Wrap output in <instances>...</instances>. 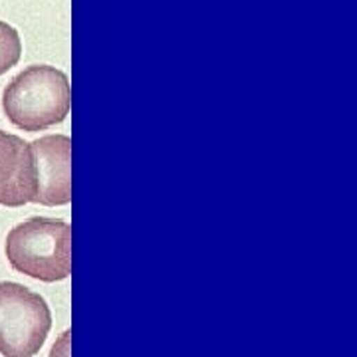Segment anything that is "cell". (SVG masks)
I'll return each mask as SVG.
<instances>
[{
    "mask_svg": "<svg viewBox=\"0 0 357 357\" xmlns=\"http://www.w3.org/2000/svg\"><path fill=\"white\" fill-rule=\"evenodd\" d=\"M72 89L68 74L48 64H32L6 84L2 109L16 128L24 131L62 123L70 114Z\"/></svg>",
    "mask_w": 357,
    "mask_h": 357,
    "instance_id": "obj_1",
    "label": "cell"
},
{
    "mask_svg": "<svg viewBox=\"0 0 357 357\" xmlns=\"http://www.w3.org/2000/svg\"><path fill=\"white\" fill-rule=\"evenodd\" d=\"M10 266L42 282L66 280L72 274V227L64 218L30 217L6 236Z\"/></svg>",
    "mask_w": 357,
    "mask_h": 357,
    "instance_id": "obj_2",
    "label": "cell"
},
{
    "mask_svg": "<svg viewBox=\"0 0 357 357\" xmlns=\"http://www.w3.org/2000/svg\"><path fill=\"white\" fill-rule=\"evenodd\" d=\"M52 328V312L44 296L18 282H0V354L34 357Z\"/></svg>",
    "mask_w": 357,
    "mask_h": 357,
    "instance_id": "obj_3",
    "label": "cell"
},
{
    "mask_svg": "<svg viewBox=\"0 0 357 357\" xmlns=\"http://www.w3.org/2000/svg\"><path fill=\"white\" fill-rule=\"evenodd\" d=\"M38 191L34 203L66 204L72 201V139L66 133H50L30 141Z\"/></svg>",
    "mask_w": 357,
    "mask_h": 357,
    "instance_id": "obj_4",
    "label": "cell"
},
{
    "mask_svg": "<svg viewBox=\"0 0 357 357\" xmlns=\"http://www.w3.org/2000/svg\"><path fill=\"white\" fill-rule=\"evenodd\" d=\"M36 191V163L30 141L0 129V204L34 203Z\"/></svg>",
    "mask_w": 357,
    "mask_h": 357,
    "instance_id": "obj_5",
    "label": "cell"
},
{
    "mask_svg": "<svg viewBox=\"0 0 357 357\" xmlns=\"http://www.w3.org/2000/svg\"><path fill=\"white\" fill-rule=\"evenodd\" d=\"M22 56V42L18 30L8 22L0 20V76L18 64Z\"/></svg>",
    "mask_w": 357,
    "mask_h": 357,
    "instance_id": "obj_6",
    "label": "cell"
},
{
    "mask_svg": "<svg viewBox=\"0 0 357 357\" xmlns=\"http://www.w3.org/2000/svg\"><path fill=\"white\" fill-rule=\"evenodd\" d=\"M70 335H72V332L66 330V332L58 337V342L52 345L50 357H70Z\"/></svg>",
    "mask_w": 357,
    "mask_h": 357,
    "instance_id": "obj_7",
    "label": "cell"
}]
</instances>
